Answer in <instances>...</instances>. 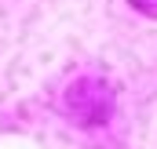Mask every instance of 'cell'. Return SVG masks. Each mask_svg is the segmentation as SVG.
Instances as JSON below:
<instances>
[{"mask_svg": "<svg viewBox=\"0 0 157 149\" xmlns=\"http://www.w3.org/2000/svg\"><path fill=\"white\" fill-rule=\"evenodd\" d=\"M135 11H143V15H157V0H128Z\"/></svg>", "mask_w": 157, "mask_h": 149, "instance_id": "6da1fadb", "label": "cell"}]
</instances>
